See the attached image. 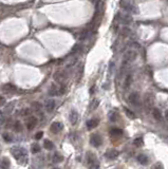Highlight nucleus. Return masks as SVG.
I'll return each instance as SVG.
<instances>
[{"label":"nucleus","instance_id":"obj_1","mask_svg":"<svg viewBox=\"0 0 168 169\" xmlns=\"http://www.w3.org/2000/svg\"><path fill=\"white\" fill-rule=\"evenodd\" d=\"M11 154L20 164H27V162H28V152L25 148L20 147V146H15L12 148Z\"/></svg>","mask_w":168,"mask_h":169},{"label":"nucleus","instance_id":"obj_2","mask_svg":"<svg viewBox=\"0 0 168 169\" xmlns=\"http://www.w3.org/2000/svg\"><path fill=\"white\" fill-rule=\"evenodd\" d=\"M136 56H138V52L136 51H133V50H130L128 52L125 53V55L123 56V59H122V64H121V73H119V76L123 75L125 70L128 68L131 62L136 58Z\"/></svg>","mask_w":168,"mask_h":169},{"label":"nucleus","instance_id":"obj_3","mask_svg":"<svg viewBox=\"0 0 168 169\" xmlns=\"http://www.w3.org/2000/svg\"><path fill=\"white\" fill-rule=\"evenodd\" d=\"M87 165L89 169H98L99 168V161L97 160L96 155L92 152H88L86 155Z\"/></svg>","mask_w":168,"mask_h":169},{"label":"nucleus","instance_id":"obj_4","mask_svg":"<svg viewBox=\"0 0 168 169\" xmlns=\"http://www.w3.org/2000/svg\"><path fill=\"white\" fill-rule=\"evenodd\" d=\"M128 100L129 103L134 107V108L140 109L142 107V100H141V96L138 92H132L130 93L129 96H128Z\"/></svg>","mask_w":168,"mask_h":169},{"label":"nucleus","instance_id":"obj_5","mask_svg":"<svg viewBox=\"0 0 168 169\" xmlns=\"http://www.w3.org/2000/svg\"><path fill=\"white\" fill-rule=\"evenodd\" d=\"M115 19L117 22L125 25H128L132 22V17L130 16L128 13H117L115 15Z\"/></svg>","mask_w":168,"mask_h":169},{"label":"nucleus","instance_id":"obj_6","mask_svg":"<svg viewBox=\"0 0 168 169\" xmlns=\"http://www.w3.org/2000/svg\"><path fill=\"white\" fill-rule=\"evenodd\" d=\"M154 105V95L150 92L146 93L144 96V106L147 110H152Z\"/></svg>","mask_w":168,"mask_h":169},{"label":"nucleus","instance_id":"obj_7","mask_svg":"<svg viewBox=\"0 0 168 169\" xmlns=\"http://www.w3.org/2000/svg\"><path fill=\"white\" fill-rule=\"evenodd\" d=\"M119 8H123L124 11H126L127 13H136V8L133 6L132 3L129 2V1H127V0H121L119 1Z\"/></svg>","mask_w":168,"mask_h":169},{"label":"nucleus","instance_id":"obj_8","mask_svg":"<svg viewBox=\"0 0 168 169\" xmlns=\"http://www.w3.org/2000/svg\"><path fill=\"white\" fill-rule=\"evenodd\" d=\"M53 78H54V81H55L56 83L63 85V83H65L67 79L66 71H61V70L60 71H56V72L54 73V75H53Z\"/></svg>","mask_w":168,"mask_h":169},{"label":"nucleus","instance_id":"obj_9","mask_svg":"<svg viewBox=\"0 0 168 169\" xmlns=\"http://www.w3.org/2000/svg\"><path fill=\"white\" fill-rule=\"evenodd\" d=\"M90 143H91V145L94 146V147H99L103 143L102 136L99 135V134H97V133H94V134L91 135V137H90Z\"/></svg>","mask_w":168,"mask_h":169},{"label":"nucleus","instance_id":"obj_10","mask_svg":"<svg viewBox=\"0 0 168 169\" xmlns=\"http://www.w3.org/2000/svg\"><path fill=\"white\" fill-rule=\"evenodd\" d=\"M2 91L4 93H8V94H12V93H15L17 91V88L12 83H6L2 86Z\"/></svg>","mask_w":168,"mask_h":169},{"label":"nucleus","instance_id":"obj_11","mask_svg":"<svg viewBox=\"0 0 168 169\" xmlns=\"http://www.w3.org/2000/svg\"><path fill=\"white\" fill-rule=\"evenodd\" d=\"M37 125V119L35 116H30L27 121V127L29 130H33Z\"/></svg>","mask_w":168,"mask_h":169},{"label":"nucleus","instance_id":"obj_12","mask_svg":"<svg viewBox=\"0 0 168 169\" xmlns=\"http://www.w3.org/2000/svg\"><path fill=\"white\" fill-rule=\"evenodd\" d=\"M63 128V124L61 123H59V122H55V123H53L52 125H51V127H50V130H51V132H53V133H58L59 131L61 130Z\"/></svg>","mask_w":168,"mask_h":169},{"label":"nucleus","instance_id":"obj_13","mask_svg":"<svg viewBox=\"0 0 168 169\" xmlns=\"http://www.w3.org/2000/svg\"><path fill=\"white\" fill-rule=\"evenodd\" d=\"M106 158H109V160H115L117 156H119V151L115 149H109L107 152L105 153Z\"/></svg>","mask_w":168,"mask_h":169},{"label":"nucleus","instance_id":"obj_14","mask_svg":"<svg viewBox=\"0 0 168 169\" xmlns=\"http://www.w3.org/2000/svg\"><path fill=\"white\" fill-rule=\"evenodd\" d=\"M44 108H46V110H47L48 112H52V111L55 109V100H52V98L48 100L47 102H46V104H44Z\"/></svg>","mask_w":168,"mask_h":169},{"label":"nucleus","instance_id":"obj_15","mask_svg":"<svg viewBox=\"0 0 168 169\" xmlns=\"http://www.w3.org/2000/svg\"><path fill=\"white\" fill-rule=\"evenodd\" d=\"M69 119L70 122H71V124L73 126L76 125L77 122H78V113H77L75 110H72L71 112H70V115H69Z\"/></svg>","mask_w":168,"mask_h":169},{"label":"nucleus","instance_id":"obj_16","mask_svg":"<svg viewBox=\"0 0 168 169\" xmlns=\"http://www.w3.org/2000/svg\"><path fill=\"white\" fill-rule=\"evenodd\" d=\"M98 124H99V119H89L88 122H87V127H88V129H94L95 127H97Z\"/></svg>","mask_w":168,"mask_h":169},{"label":"nucleus","instance_id":"obj_17","mask_svg":"<svg viewBox=\"0 0 168 169\" xmlns=\"http://www.w3.org/2000/svg\"><path fill=\"white\" fill-rule=\"evenodd\" d=\"M132 81H133V75L132 73H128L126 76V78H125V81H124V87L125 89L129 88L130 86H131V83H132Z\"/></svg>","mask_w":168,"mask_h":169},{"label":"nucleus","instance_id":"obj_18","mask_svg":"<svg viewBox=\"0 0 168 169\" xmlns=\"http://www.w3.org/2000/svg\"><path fill=\"white\" fill-rule=\"evenodd\" d=\"M49 94L51 96H55V95H59V88L56 86L55 83H52L51 87H50L49 90Z\"/></svg>","mask_w":168,"mask_h":169},{"label":"nucleus","instance_id":"obj_19","mask_svg":"<svg viewBox=\"0 0 168 169\" xmlns=\"http://www.w3.org/2000/svg\"><path fill=\"white\" fill-rule=\"evenodd\" d=\"M122 134H123V130L119 129V128H113L110 130V136H112V137H119Z\"/></svg>","mask_w":168,"mask_h":169},{"label":"nucleus","instance_id":"obj_20","mask_svg":"<svg viewBox=\"0 0 168 169\" xmlns=\"http://www.w3.org/2000/svg\"><path fill=\"white\" fill-rule=\"evenodd\" d=\"M10 168V161L6 158H3L0 161V169H8Z\"/></svg>","mask_w":168,"mask_h":169},{"label":"nucleus","instance_id":"obj_21","mask_svg":"<svg viewBox=\"0 0 168 169\" xmlns=\"http://www.w3.org/2000/svg\"><path fill=\"white\" fill-rule=\"evenodd\" d=\"M136 160H138V163L142 164V165H145V164L148 163V158H147V155H145V154H140V155H138Z\"/></svg>","mask_w":168,"mask_h":169},{"label":"nucleus","instance_id":"obj_22","mask_svg":"<svg viewBox=\"0 0 168 169\" xmlns=\"http://www.w3.org/2000/svg\"><path fill=\"white\" fill-rule=\"evenodd\" d=\"M152 115H153V117L157 121H161V119H162V113H161V111L157 108L152 109Z\"/></svg>","mask_w":168,"mask_h":169},{"label":"nucleus","instance_id":"obj_23","mask_svg":"<svg viewBox=\"0 0 168 169\" xmlns=\"http://www.w3.org/2000/svg\"><path fill=\"white\" fill-rule=\"evenodd\" d=\"M89 35H90V30H89V29H85V30L79 34V37H78V38H79L80 40H85V39L88 38Z\"/></svg>","mask_w":168,"mask_h":169},{"label":"nucleus","instance_id":"obj_24","mask_svg":"<svg viewBox=\"0 0 168 169\" xmlns=\"http://www.w3.org/2000/svg\"><path fill=\"white\" fill-rule=\"evenodd\" d=\"M31 106H32V109H33L34 111H36V112H38V113L41 111L42 106H41V104L38 103V102H33Z\"/></svg>","mask_w":168,"mask_h":169},{"label":"nucleus","instance_id":"obj_25","mask_svg":"<svg viewBox=\"0 0 168 169\" xmlns=\"http://www.w3.org/2000/svg\"><path fill=\"white\" fill-rule=\"evenodd\" d=\"M14 130L16 132H22V130H23V126L19 121H16L14 123Z\"/></svg>","mask_w":168,"mask_h":169},{"label":"nucleus","instance_id":"obj_26","mask_svg":"<svg viewBox=\"0 0 168 169\" xmlns=\"http://www.w3.org/2000/svg\"><path fill=\"white\" fill-rule=\"evenodd\" d=\"M44 147L47 150H52L53 148H54V144H53L51 141H49V140H46V141L44 142Z\"/></svg>","mask_w":168,"mask_h":169},{"label":"nucleus","instance_id":"obj_27","mask_svg":"<svg viewBox=\"0 0 168 169\" xmlns=\"http://www.w3.org/2000/svg\"><path fill=\"white\" fill-rule=\"evenodd\" d=\"M52 161L54 162V163H60V162H63V155L58 154V153H55V154L53 155V158H52Z\"/></svg>","mask_w":168,"mask_h":169},{"label":"nucleus","instance_id":"obj_28","mask_svg":"<svg viewBox=\"0 0 168 169\" xmlns=\"http://www.w3.org/2000/svg\"><path fill=\"white\" fill-rule=\"evenodd\" d=\"M83 50V46L82 44H75L74 48L72 49V54H77V53H80Z\"/></svg>","mask_w":168,"mask_h":169},{"label":"nucleus","instance_id":"obj_29","mask_svg":"<svg viewBox=\"0 0 168 169\" xmlns=\"http://www.w3.org/2000/svg\"><path fill=\"white\" fill-rule=\"evenodd\" d=\"M31 151L33 153H37L40 151V146L38 144H33L32 145V147H31Z\"/></svg>","mask_w":168,"mask_h":169},{"label":"nucleus","instance_id":"obj_30","mask_svg":"<svg viewBox=\"0 0 168 169\" xmlns=\"http://www.w3.org/2000/svg\"><path fill=\"white\" fill-rule=\"evenodd\" d=\"M133 144H134L136 147H141V146H143V144H144L143 139H142V137H138V139H135L134 142H133Z\"/></svg>","mask_w":168,"mask_h":169},{"label":"nucleus","instance_id":"obj_31","mask_svg":"<svg viewBox=\"0 0 168 169\" xmlns=\"http://www.w3.org/2000/svg\"><path fill=\"white\" fill-rule=\"evenodd\" d=\"M124 110H125V112H126L127 116H129L130 119H134V117H135L134 113H133V112H132L131 110H129V109H127V108H125Z\"/></svg>","mask_w":168,"mask_h":169},{"label":"nucleus","instance_id":"obj_32","mask_svg":"<svg viewBox=\"0 0 168 169\" xmlns=\"http://www.w3.org/2000/svg\"><path fill=\"white\" fill-rule=\"evenodd\" d=\"M4 122H6V116H4V114H3L2 111L0 110V128H1V126L4 124Z\"/></svg>","mask_w":168,"mask_h":169},{"label":"nucleus","instance_id":"obj_33","mask_svg":"<svg viewBox=\"0 0 168 169\" xmlns=\"http://www.w3.org/2000/svg\"><path fill=\"white\" fill-rule=\"evenodd\" d=\"M2 136L6 142H13V137H12L11 134H8V133H3Z\"/></svg>","mask_w":168,"mask_h":169},{"label":"nucleus","instance_id":"obj_34","mask_svg":"<svg viewBox=\"0 0 168 169\" xmlns=\"http://www.w3.org/2000/svg\"><path fill=\"white\" fill-rule=\"evenodd\" d=\"M130 33V29L127 28V27H125V28L122 29V35L123 36H128V34Z\"/></svg>","mask_w":168,"mask_h":169},{"label":"nucleus","instance_id":"obj_35","mask_svg":"<svg viewBox=\"0 0 168 169\" xmlns=\"http://www.w3.org/2000/svg\"><path fill=\"white\" fill-rule=\"evenodd\" d=\"M151 169H163V165H162V163H160V162H157V163H155Z\"/></svg>","mask_w":168,"mask_h":169},{"label":"nucleus","instance_id":"obj_36","mask_svg":"<svg viewBox=\"0 0 168 169\" xmlns=\"http://www.w3.org/2000/svg\"><path fill=\"white\" fill-rule=\"evenodd\" d=\"M42 135H44V132H42V131H39V132L36 133L35 139H36V140H40V139L42 137Z\"/></svg>","mask_w":168,"mask_h":169},{"label":"nucleus","instance_id":"obj_37","mask_svg":"<svg viewBox=\"0 0 168 169\" xmlns=\"http://www.w3.org/2000/svg\"><path fill=\"white\" fill-rule=\"evenodd\" d=\"M101 1H102V0H92V3H93L94 6H95V8H98L99 4H101Z\"/></svg>","mask_w":168,"mask_h":169},{"label":"nucleus","instance_id":"obj_38","mask_svg":"<svg viewBox=\"0 0 168 169\" xmlns=\"http://www.w3.org/2000/svg\"><path fill=\"white\" fill-rule=\"evenodd\" d=\"M4 104H6V98L2 95H0V107H2Z\"/></svg>","mask_w":168,"mask_h":169},{"label":"nucleus","instance_id":"obj_39","mask_svg":"<svg viewBox=\"0 0 168 169\" xmlns=\"http://www.w3.org/2000/svg\"><path fill=\"white\" fill-rule=\"evenodd\" d=\"M30 114H31V110H30V109H25V110L23 111V115H25V116H29Z\"/></svg>","mask_w":168,"mask_h":169},{"label":"nucleus","instance_id":"obj_40","mask_svg":"<svg viewBox=\"0 0 168 169\" xmlns=\"http://www.w3.org/2000/svg\"><path fill=\"white\" fill-rule=\"evenodd\" d=\"M97 105H98V100H95V103L93 102V104H92V110H93V109H96Z\"/></svg>","mask_w":168,"mask_h":169},{"label":"nucleus","instance_id":"obj_41","mask_svg":"<svg viewBox=\"0 0 168 169\" xmlns=\"http://www.w3.org/2000/svg\"><path fill=\"white\" fill-rule=\"evenodd\" d=\"M110 119H111V121H115V119H116L115 113H110Z\"/></svg>","mask_w":168,"mask_h":169},{"label":"nucleus","instance_id":"obj_42","mask_svg":"<svg viewBox=\"0 0 168 169\" xmlns=\"http://www.w3.org/2000/svg\"><path fill=\"white\" fill-rule=\"evenodd\" d=\"M165 117H166V119L168 121V111H166V113H165Z\"/></svg>","mask_w":168,"mask_h":169},{"label":"nucleus","instance_id":"obj_43","mask_svg":"<svg viewBox=\"0 0 168 169\" xmlns=\"http://www.w3.org/2000/svg\"><path fill=\"white\" fill-rule=\"evenodd\" d=\"M52 169H59V168H52Z\"/></svg>","mask_w":168,"mask_h":169}]
</instances>
